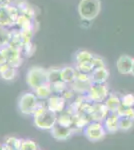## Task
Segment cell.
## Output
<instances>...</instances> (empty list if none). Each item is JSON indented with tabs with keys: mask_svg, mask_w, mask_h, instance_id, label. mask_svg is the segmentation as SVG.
Masks as SVG:
<instances>
[{
	"mask_svg": "<svg viewBox=\"0 0 134 150\" xmlns=\"http://www.w3.org/2000/svg\"><path fill=\"white\" fill-rule=\"evenodd\" d=\"M101 9L100 0H80L78 13L83 20L91 21L99 14Z\"/></svg>",
	"mask_w": 134,
	"mask_h": 150,
	"instance_id": "cell-1",
	"label": "cell"
},
{
	"mask_svg": "<svg viewBox=\"0 0 134 150\" xmlns=\"http://www.w3.org/2000/svg\"><path fill=\"white\" fill-rule=\"evenodd\" d=\"M34 118H35V124L43 129H52L57 122L55 113L45 107H41L39 109L36 107L34 111Z\"/></svg>",
	"mask_w": 134,
	"mask_h": 150,
	"instance_id": "cell-2",
	"label": "cell"
},
{
	"mask_svg": "<svg viewBox=\"0 0 134 150\" xmlns=\"http://www.w3.org/2000/svg\"><path fill=\"white\" fill-rule=\"evenodd\" d=\"M27 82L34 89L49 84L48 71L40 67H32L27 73Z\"/></svg>",
	"mask_w": 134,
	"mask_h": 150,
	"instance_id": "cell-3",
	"label": "cell"
},
{
	"mask_svg": "<svg viewBox=\"0 0 134 150\" xmlns=\"http://www.w3.org/2000/svg\"><path fill=\"white\" fill-rule=\"evenodd\" d=\"M107 131L102 122L91 121L84 127V135L92 142L100 141L106 136Z\"/></svg>",
	"mask_w": 134,
	"mask_h": 150,
	"instance_id": "cell-4",
	"label": "cell"
},
{
	"mask_svg": "<svg viewBox=\"0 0 134 150\" xmlns=\"http://www.w3.org/2000/svg\"><path fill=\"white\" fill-rule=\"evenodd\" d=\"M109 95V90L105 84H92L89 91L87 92V97L89 102L102 103L106 100Z\"/></svg>",
	"mask_w": 134,
	"mask_h": 150,
	"instance_id": "cell-5",
	"label": "cell"
},
{
	"mask_svg": "<svg viewBox=\"0 0 134 150\" xmlns=\"http://www.w3.org/2000/svg\"><path fill=\"white\" fill-rule=\"evenodd\" d=\"M36 107H37V102L33 94L25 93L23 96H21L19 100V108L21 112L25 114H31V113H34Z\"/></svg>",
	"mask_w": 134,
	"mask_h": 150,
	"instance_id": "cell-6",
	"label": "cell"
},
{
	"mask_svg": "<svg viewBox=\"0 0 134 150\" xmlns=\"http://www.w3.org/2000/svg\"><path fill=\"white\" fill-rule=\"evenodd\" d=\"M109 114V111L107 109L106 105L104 102L102 103H93L92 109L89 113V117L91 118L92 121L103 122Z\"/></svg>",
	"mask_w": 134,
	"mask_h": 150,
	"instance_id": "cell-7",
	"label": "cell"
},
{
	"mask_svg": "<svg viewBox=\"0 0 134 150\" xmlns=\"http://www.w3.org/2000/svg\"><path fill=\"white\" fill-rule=\"evenodd\" d=\"M133 60L134 58L130 57L129 55L123 54L117 59L116 61V67L120 74L126 75V74H131L133 67Z\"/></svg>",
	"mask_w": 134,
	"mask_h": 150,
	"instance_id": "cell-8",
	"label": "cell"
},
{
	"mask_svg": "<svg viewBox=\"0 0 134 150\" xmlns=\"http://www.w3.org/2000/svg\"><path fill=\"white\" fill-rule=\"evenodd\" d=\"M119 121H120V116L117 113H109L103 121V125L107 133L113 134L117 132L119 130Z\"/></svg>",
	"mask_w": 134,
	"mask_h": 150,
	"instance_id": "cell-9",
	"label": "cell"
},
{
	"mask_svg": "<svg viewBox=\"0 0 134 150\" xmlns=\"http://www.w3.org/2000/svg\"><path fill=\"white\" fill-rule=\"evenodd\" d=\"M109 73L108 69L106 67L103 68H97L94 69L92 71V73L90 74V79H91L93 84H105L107 79L109 78Z\"/></svg>",
	"mask_w": 134,
	"mask_h": 150,
	"instance_id": "cell-10",
	"label": "cell"
},
{
	"mask_svg": "<svg viewBox=\"0 0 134 150\" xmlns=\"http://www.w3.org/2000/svg\"><path fill=\"white\" fill-rule=\"evenodd\" d=\"M51 130H52V135L58 140H65L69 138L72 134L71 127L62 126L58 123H56Z\"/></svg>",
	"mask_w": 134,
	"mask_h": 150,
	"instance_id": "cell-11",
	"label": "cell"
},
{
	"mask_svg": "<svg viewBox=\"0 0 134 150\" xmlns=\"http://www.w3.org/2000/svg\"><path fill=\"white\" fill-rule=\"evenodd\" d=\"M109 113H117L119 108L121 107V98H119L115 94H109L106 100L104 101Z\"/></svg>",
	"mask_w": 134,
	"mask_h": 150,
	"instance_id": "cell-12",
	"label": "cell"
},
{
	"mask_svg": "<svg viewBox=\"0 0 134 150\" xmlns=\"http://www.w3.org/2000/svg\"><path fill=\"white\" fill-rule=\"evenodd\" d=\"M65 106V99L60 96H53L50 97L48 101V109L52 112H62Z\"/></svg>",
	"mask_w": 134,
	"mask_h": 150,
	"instance_id": "cell-13",
	"label": "cell"
},
{
	"mask_svg": "<svg viewBox=\"0 0 134 150\" xmlns=\"http://www.w3.org/2000/svg\"><path fill=\"white\" fill-rule=\"evenodd\" d=\"M77 71L72 67H64L61 69V80L65 83H73L76 79Z\"/></svg>",
	"mask_w": 134,
	"mask_h": 150,
	"instance_id": "cell-14",
	"label": "cell"
},
{
	"mask_svg": "<svg viewBox=\"0 0 134 150\" xmlns=\"http://www.w3.org/2000/svg\"><path fill=\"white\" fill-rule=\"evenodd\" d=\"M93 70L94 67L93 64H92V61H85V62H78V63H76V71L79 72V73L90 75Z\"/></svg>",
	"mask_w": 134,
	"mask_h": 150,
	"instance_id": "cell-15",
	"label": "cell"
},
{
	"mask_svg": "<svg viewBox=\"0 0 134 150\" xmlns=\"http://www.w3.org/2000/svg\"><path fill=\"white\" fill-rule=\"evenodd\" d=\"M15 21L12 19L10 13L7 10V8H0V25L1 26H8L13 24Z\"/></svg>",
	"mask_w": 134,
	"mask_h": 150,
	"instance_id": "cell-16",
	"label": "cell"
},
{
	"mask_svg": "<svg viewBox=\"0 0 134 150\" xmlns=\"http://www.w3.org/2000/svg\"><path fill=\"white\" fill-rule=\"evenodd\" d=\"M94 55L92 53H90L89 51H86V50H79L78 52L75 55V58H76V63L78 62H85V61H92Z\"/></svg>",
	"mask_w": 134,
	"mask_h": 150,
	"instance_id": "cell-17",
	"label": "cell"
},
{
	"mask_svg": "<svg viewBox=\"0 0 134 150\" xmlns=\"http://www.w3.org/2000/svg\"><path fill=\"white\" fill-rule=\"evenodd\" d=\"M134 126V120L127 117H120L119 121V130L122 131H128Z\"/></svg>",
	"mask_w": 134,
	"mask_h": 150,
	"instance_id": "cell-18",
	"label": "cell"
},
{
	"mask_svg": "<svg viewBox=\"0 0 134 150\" xmlns=\"http://www.w3.org/2000/svg\"><path fill=\"white\" fill-rule=\"evenodd\" d=\"M48 79L49 83L61 81V69H50L48 71Z\"/></svg>",
	"mask_w": 134,
	"mask_h": 150,
	"instance_id": "cell-19",
	"label": "cell"
},
{
	"mask_svg": "<svg viewBox=\"0 0 134 150\" xmlns=\"http://www.w3.org/2000/svg\"><path fill=\"white\" fill-rule=\"evenodd\" d=\"M121 105L125 108L134 107V95L131 93L125 94L121 97Z\"/></svg>",
	"mask_w": 134,
	"mask_h": 150,
	"instance_id": "cell-20",
	"label": "cell"
},
{
	"mask_svg": "<svg viewBox=\"0 0 134 150\" xmlns=\"http://www.w3.org/2000/svg\"><path fill=\"white\" fill-rule=\"evenodd\" d=\"M117 114L120 117H127L130 119L134 120V107L131 108H125L121 105V107L119 108V110L117 111Z\"/></svg>",
	"mask_w": 134,
	"mask_h": 150,
	"instance_id": "cell-21",
	"label": "cell"
},
{
	"mask_svg": "<svg viewBox=\"0 0 134 150\" xmlns=\"http://www.w3.org/2000/svg\"><path fill=\"white\" fill-rule=\"evenodd\" d=\"M35 90H36V92H37V96H39L41 98L48 97L51 94V92H52V88L49 86V84H46V85L38 87Z\"/></svg>",
	"mask_w": 134,
	"mask_h": 150,
	"instance_id": "cell-22",
	"label": "cell"
},
{
	"mask_svg": "<svg viewBox=\"0 0 134 150\" xmlns=\"http://www.w3.org/2000/svg\"><path fill=\"white\" fill-rule=\"evenodd\" d=\"M92 64H93L94 69L97 68H103V67H106L105 62H104L103 58L99 57V56H94L93 60H92Z\"/></svg>",
	"mask_w": 134,
	"mask_h": 150,
	"instance_id": "cell-23",
	"label": "cell"
},
{
	"mask_svg": "<svg viewBox=\"0 0 134 150\" xmlns=\"http://www.w3.org/2000/svg\"><path fill=\"white\" fill-rule=\"evenodd\" d=\"M131 75L134 77V60H133V67H132V71H131Z\"/></svg>",
	"mask_w": 134,
	"mask_h": 150,
	"instance_id": "cell-24",
	"label": "cell"
}]
</instances>
